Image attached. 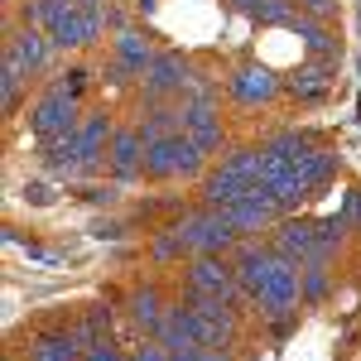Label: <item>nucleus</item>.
<instances>
[{"label":"nucleus","mask_w":361,"mask_h":361,"mask_svg":"<svg viewBox=\"0 0 361 361\" xmlns=\"http://www.w3.org/2000/svg\"><path fill=\"white\" fill-rule=\"evenodd\" d=\"M207 169H212V159H207L188 135H169V140H154V145H149V154H145V183H154V188L202 183Z\"/></svg>","instance_id":"nucleus-1"},{"label":"nucleus","mask_w":361,"mask_h":361,"mask_svg":"<svg viewBox=\"0 0 361 361\" xmlns=\"http://www.w3.org/2000/svg\"><path fill=\"white\" fill-rule=\"evenodd\" d=\"M222 212L231 217V226L241 231V241H246V236H270V231L289 217V212H284V207H279V202L265 193L260 183H255V188H246V193L236 197L231 207H222Z\"/></svg>","instance_id":"nucleus-11"},{"label":"nucleus","mask_w":361,"mask_h":361,"mask_svg":"<svg viewBox=\"0 0 361 361\" xmlns=\"http://www.w3.org/2000/svg\"><path fill=\"white\" fill-rule=\"evenodd\" d=\"M246 188H255L246 173H236L231 164L212 159V169H207V173H202V183H197V202H202V207H231Z\"/></svg>","instance_id":"nucleus-14"},{"label":"nucleus","mask_w":361,"mask_h":361,"mask_svg":"<svg viewBox=\"0 0 361 361\" xmlns=\"http://www.w3.org/2000/svg\"><path fill=\"white\" fill-rule=\"evenodd\" d=\"M178 270H183V289H188V294L226 299V304H236V308L250 313V299H246V289H241V279H236L231 255H188Z\"/></svg>","instance_id":"nucleus-5"},{"label":"nucleus","mask_w":361,"mask_h":361,"mask_svg":"<svg viewBox=\"0 0 361 361\" xmlns=\"http://www.w3.org/2000/svg\"><path fill=\"white\" fill-rule=\"evenodd\" d=\"M54 82L63 87V92H68V97H78V102H87V87H92V73H87V68H78V63H73V68H63V73H58Z\"/></svg>","instance_id":"nucleus-22"},{"label":"nucleus","mask_w":361,"mask_h":361,"mask_svg":"<svg viewBox=\"0 0 361 361\" xmlns=\"http://www.w3.org/2000/svg\"><path fill=\"white\" fill-rule=\"evenodd\" d=\"M222 92L241 111H265V106H275L284 97V73H275L260 58H241V63H231L222 73Z\"/></svg>","instance_id":"nucleus-3"},{"label":"nucleus","mask_w":361,"mask_h":361,"mask_svg":"<svg viewBox=\"0 0 361 361\" xmlns=\"http://www.w3.org/2000/svg\"><path fill=\"white\" fill-rule=\"evenodd\" d=\"M5 361H25V357H15V352H5Z\"/></svg>","instance_id":"nucleus-29"},{"label":"nucleus","mask_w":361,"mask_h":361,"mask_svg":"<svg viewBox=\"0 0 361 361\" xmlns=\"http://www.w3.org/2000/svg\"><path fill=\"white\" fill-rule=\"evenodd\" d=\"M357 15H361V0H357Z\"/></svg>","instance_id":"nucleus-31"},{"label":"nucleus","mask_w":361,"mask_h":361,"mask_svg":"<svg viewBox=\"0 0 361 361\" xmlns=\"http://www.w3.org/2000/svg\"><path fill=\"white\" fill-rule=\"evenodd\" d=\"M145 255H149V265H159V270H169V265H183V260H188V250H183L178 231H173L169 222L149 231V246H145Z\"/></svg>","instance_id":"nucleus-18"},{"label":"nucleus","mask_w":361,"mask_h":361,"mask_svg":"<svg viewBox=\"0 0 361 361\" xmlns=\"http://www.w3.org/2000/svg\"><path fill=\"white\" fill-rule=\"evenodd\" d=\"M169 308H173V299L164 294L159 279H140V284H130V294H126V318H130V328L140 337H159Z\"/></svg>","instance_id":"nucleus-12"},{"label":"nucleus","mask_w":361,"mask_h":361,"mask_svg":"<svg viewBox=\"0 0 361 361\" xmlns=\"http://www.w3.org/2000/svg\"><path fill=\"white\" fill-rule=\"evenodd\" d=\"M154 5H159V0H135V10H140V15H149Z\"/></svg>","instance_id":"nucleus-28"},{"label":"nucleus","mask_w":361,"mask_h":361,"mask_svg":"<svg viewBox=\"0 0 361 361\" xmlns=\"http://www.w3.org/2000/svg\"><path fill=\"white\" fill-rule=\"evenodd\" d=\"M337 73H342V58H304L294 73H284V97L299 106H323L337 87Z\"/></svg>","instance_id":"nucleus-10"},{"label":"nucleus","mask_w":361,"mask_h":361,"mask_svg":"<svg viewBox=\"0 0 361 361\" xmlns=\"http://www.w3.org/2000/svg\"><path fill=\"white\" fill-rule=\"evenodd\" d=\"M299 289H304V308H323L337 294V260H308L299 270Z\"/></svg>","instance_id":"nucleus-17"},{"label":"nucleus","mask_w":361,"mask_h":361,"mask_svg":"<svg viewBox=\"0 0 361 361\" xmlns=\"http://www.w3.org/2000/svg\"><path fill=\"white\" fill-rule=\"evenodd\" d=\"M159 58V44L145 34L140 25H126L111 34V58H106V68H102V82L106 87H140V78H145V68Z\"/></svg>","instance_id":"nucleus-4"},{"label":"nucleus","mask_w":361,"mask_h":361,"mask_svg":"<svg viewBox=\"0 0 361 361\" xmlns=\"http://www.w3.org/2000/svg\"><path fill=\"white\" fill-rule=\"evenodd\" d=\"M97 236H106V241H121V236H126V226H121V222L111 217V222H102V226H97Z\"/></svg>","instance_id":"nucleus-26"},{"label":"nucleus","mask_w":361,"mask_h":361,"mask_svg":"<svg viewBox=\"0 0 361 361\" xmlns=\"http://www.w3.org/2000/svg\"><path fill=\"white\" fill-rule=\"evenodd\" d=\"M193 361H241V347H197Z\"/></svg>","instance_id":"nucleus-25"},{"label":"nucleus","mask_w":361,"mask_h":361,"mask_svg":"<svg viewBox=\"0 0 361 361\" xmlns=\"http://www.w3.org/2000/svg\"><path fill=\"white\" fill-rule=\"evenodd\" d=\"M289 34H299V49L304 58H342V25H328V20H308L299 15Z\"/></svg>","instance_id":"nucleus-15"},{"label":"nucleus","mask_w":361,"mask_h":361,"mask_svg":"<svg viewBox=\"0 0 361 361\" xmlns=\"http://www.w3.org/2000/svg\"><path fill=\"white\" fill-rule=\"evenodd\" d=\"M82 102L78 97H68L58 82H49L39 97H34V106H29V135L39 140H54V135H73L78 126H82Z\"/></svg>","instance_id":"nucleus-7"},{"label":"nucleus","mask_w":361,"mask_h":361,"mask_svg":"<svg viewBox=\"0 0 361 361\" xmlns=\"http://www.w3.org/2000/svg\"><path fill=\"white\" fill-rule=\"evenodd\" d=\"M82 361H130V352H126V347H116V337H102V342H92V347H87Z\"/></svg>","instance_id":"nucleus-24"},{"label":"nucleus","mask_w":361,"mask_h":361,"mask_svg":"<svg viewBox=\"0 0 361 361\" xmlns=\"http://www.w3.org/2000/svg\"><path fill=\"white\" fill-rule=\"evenodd\" d=\"M87 5H106V0H87Z\"/></svg>","instance_id":"nucleus-30"},{"label":"nucleus","mask_w":361,"mask_h":361,"mask_svg":"<svg viewBox=\"0 0 361 361\" xmlns=\"http://www.w3.org/2000/svg\"><path fill=\"white\" fill-rule=\"evenodd\" d=\"M135 126H140V135H145V145L183 135V106H178V102H140Z\"/></svg>","instance_id":"nucleus-16"},{"label":"nucleus","mask_w":361,"mask_h":361,"mask_svg":"<svg viewBox=\"0 0 361 361\" xmlns=\"http://www.w3.org/2000/svg\"><path fill=\"white\" fill-rule=\"evenodd\" d=\"M299 15L308 20H328V25H342V0H294Z\"/></svg>","instance_id":"nucleus-23"},{"label":"nucleus","mask_w":361,"mask_h":361,"mask_svg":"<svg viewBox=\"0 0 361 361\" xmlns=\"http://www.w3.org/2000/svg\"><path fill=\"white\" fill-rule=\"evenodd\" d=\"M202 78L197 73V63L188 54H178V49H159V58L145 68V78H140V102H178V97H188L193 82Z\"/></svg>","instance_id":"nucleus-6"},{"label":"nucleus","mask_w":361,"mask_h":361,"mask_svg":"<svg viewBox=\"0 0 361 361\" xmlns=\"http://www.w3.org/2000/svg\"><path fill=\"white\" fill-rule=\"evenodd\" d=\"M145 154H149V145L140 135V126H116L111 135V164H106V178H116L121 188H130V183H145Z\"/></svg>","instance_id":"nucleus-13"},{"label":"nucleus","mask_w":361,"mask_h":361,"mask_svg":"<svg viewBox=\"0 0 361 361\" xmlns=\"http://www.w3.org/2000/svg\"><path fill=\"white\" fill-rule=\"evenodd\" d=\"M226 10H241V15H250V10H255V5H260V0H222Z\"/></svg>","instance_id":"nucleus-27"},{"label":"nucleus","mask_w":361,"mask_h":361,"mask_svg":"<svg viewBox=\"0 0 361 361\" xmlns=\"http://www.w3.org/2000/svg\"><path fill=\"white\" fill-rule=\"evenodd\" d=\"M270 246H275L284 260H294L299 270H304L308 260H337L333 250H328V241H323V222L299 217V212H289V217L270 231Z\"/></svg>","instance_id":"nucleus-8"},{"label":"nucleus","mask_w":361,"mask_h":361,"mask_svg":"<svg viewBox=\"0 0 361 361\" xmlns=\"http://www.w3.org/2000/svg\"><path fill=\"white\" fill-rule=\"evenodd\" d=\"M73 328H78V337H82V347L111 337V308L106 304H87L82 313H73Z\"/></svg>","instance_id":"nucleus-20"},{"label":"nucleus","mask_w":361,"mask_h":361,"mask_svg":"<svg viewBox=\"0 0 361 361\" xmlns=\"http://www.w3.org/2000/svg\"><path fill=\"white\" fill-rule=\"evenodd\" d=\"M173 231H178V241H183V250L188 255H231V250L241 246V231L231 226V217H226L222 207H188V212H178L173 217Z\"/></svg>","instance_id":"nucleus-2"},{"label":"nucleus","mask_w":361,"mask_h":361,"mask_svg":"<svg viewBox=\"0 0 361 361\" xmlns=\"http://www.w3.org/2000/svg\"><path fill=\"white\" fill-rule=\"evenodd\" d=\"M5 54L15 58V63L25 68L29 78H44V73H54V63H58V49H54V39H49V29L20 25L15 15H5Z\"/></svg>","instance_id":"nucleus-9"},{"label":"nucleus","mask_w":361,"mask_h":361,"mask_svg":"<svg viewBox=\"0 0 361 361\" xmlns=\"http://www.w3.org/2000/svg\"><path fill=\"white\" fill-rule=\"evenodd\" d=\"M250 20L260 29H289L299 20V5H294V0H260V5L250 10Z\"/></svg>","instance_id":"nucleus-21"},{"label":"nucleus","mask_w":361,"mask_h":361,"mask_svg":"<svg viewBox=\"0 0 361 361\" xmlns=\"http://www.w3.org/2000/svg\"><path fill=\"white\" fill-rule=\"evenodd\" d=\"M29 82H34V78H29L25 68H20L15 58L5 54V63H0V97H5V111H10V116H15L20 106H25V92H29Z\"/></svg>","instance_id":"nucleus-19"}]
</instances>
